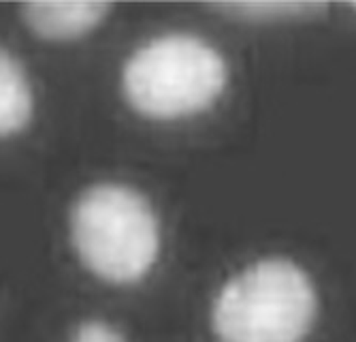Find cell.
Masks as SVG:
<instances>
[{
  "label": "cell",
  "instance_id": "1",
  "mask_svg": "<svg viewBox=\"0 0 356 342\" xmlns=\"http://www.w3.org/2000/svg\"><path fill=\"white\" fill-rule=\"evenodd\" d=\"M318 317L309 274L290 259H261L226 283L211 310L222 342H303Z\"/></svg>",
  "mask_w": 356,
  "mask_h": 342
},
{
  "label": "cell",
  "instance_id": "2",
  "mask_svg": "<svg viewBox=\"0 0 356 342\" xmlns=\"http://www.w3.org/2000/svg\"><path fill=\"white\" fill-rule=\"evenodd\" d=\"M71 238L81 263L113 285H133L154 267L160 227L149 201L131 186L105 182L79 195Z\"/></svg>",
  "mask_w": 356,
  "mask_h": 342
},
{
  "label": "cell",
  "instance_id": "3",
  "mask_svg": "<svg viewBox=\"0 0 356 342\" xmlns=\"http://www.w3.org/2000/svg\"><path fill=\"white\" fill-rule=\"evenodd\" d=\"M229 81L220 52L207 41L171 33L156 37L128 58L122 88L135 111L156 120L201 114L216 103Z\"/></svg>",
  "mask_w": 356,
  "mask_h": 342
},
{
  "label": "cell",
  "instance_id": "4",
  "mask_svg": "<svg viewBox=\"0 0 356 342\" xmlns=\"http://www.w3.org/2000/svg\"><path fill=\"white\" fill-rule=\"evenodd\" d=\"M109 11L107 3H28L22 17L45 41H73L101 26Z\"/></svg>",
  "mask_w": 356,
  "mask_h": 342
},
{
  "label": "cell",
  "instance_id": "5",
  "mask_svg": "<svg viewBox=\"0 0 356 342\" xmlns=\"http://www.w3.org/2000/svg\"><path fill=\"white\" fill-rule=\"evenodd\" d=\"M32 88L19 62L0 47V137L19 133L32 116Z\"/></svg>",
  "mask_w": 356,
  "mask_h": 342
},
{
  "label": "cell",
  "instance_id": "6",
  "mask_svg": "<svg viewBox=\"0 0 356 342\" xmlns=\"http://www.w3.org/2000/svg\"><path fill=\"white\" fill-rule=\"evenodd\" d=\"M218 13L239 20V22H293V20H309L327 11L322 3H224L213 7Z\"/></svg>",
  "mask_w": 356,
  "mask_h": 342
},
{
  "label": "cell",
  "instance_id": "7",
  "mask_svg": "<svg viewBox=\"0 0 356 342\" xmlns=\"http://www.w3.org/2000/svg\"><path fill=\"white\" fill-rule=\"evenodd\" d=\"M71 342H126L124 336L105 321H86L77 327Z\"/></svg>",
  "mask_w": 356,
  "mask_h": 342
},
{
  "label": "cell",
  "instance_id": "8",
  "mask_svg": "<svg viewBox=\"0 0 356 342\" xmlns=\"http://www.w3.org/2000/svg\"><path fill=\"white\" fill-rule=\"evenodd\" d=\"M354 9H356V5H354Z\"/></svg>",
  "mask_w": 356,
  "mask_h": 342
}]
</instances>
